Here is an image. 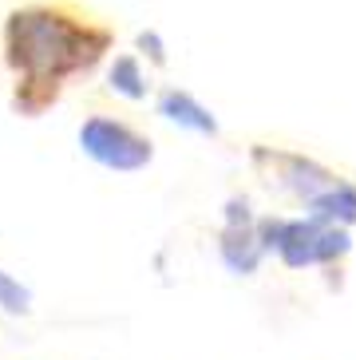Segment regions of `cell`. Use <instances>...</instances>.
<instances>
[{"label": "cell", "mask_w": 356, "mask_h": 360, "mask_svg": "<svg viewBox=\"0 0 356 360\" xmlns=\"http://www.w3.org/2000/svg\"><path fill=\"white\" fill-rule=\"evenodd\" d=\"M155 107H158V115L178 123V127L194 131V135H206V139H218V119H214V111L202 107L198 99L190 96V91H182V87H163Z\"/></svg>", "instance_id": "5b68a950"}, {"label": "cell", "mask_w": 356, "mask_h": 360, "mask_svg": "<svg viewBox=\"0 0 356 360\" xmlns=\"http://www.w3.org/2000/svg\"><path fill=\"white\" fill-rule=\"evenodd\" d=\"M0 309L12 313V317H24V313L32 309V293L16 281V277L4 274V269H0Z\"/></svg>", "instance_id": "9c48e42d"}, {"label": "cell", "mask_w": 356, "mask_h": 360, "mask_svg": "<svg viewBox=\"0 0 356 360\" xmlns=\"http://www.w3.org/2000/svg\"><path fill=\"white\" fill-rule=\"evenodd\" d=\"M246 222H258L250 214V198H230L226 202V226H246Z\"/></svg>", "instance_id": "8fae6325"}, {"label": "cell", "mask_w": 356, "mask_h": 360, "mask_svg": "<svg viewBox=\"0 0 356 360\" xmlns=\"http://www.w3.org/2000/svg\"><path fill=\"white\" fill-rule=\"evenodd\" d=\"M305 214H313V218L333 222V226H356V182H348V179L333 182L325 194H317L305 206Z\"/></svg>", "instance_id": "52a82bcc"}, {"label": "cell", "mask_w": 356, "mask_h": 360, "mask_svg": "<svg viewBox=\"0 0 356 360\" xmlns=\"http://www.w3.org/2000/svg\"><path fill=\"white\" fill-rule=\"evenodd\" d=\"M111 48L115 28L75 0H24L0 24V60L12 79L56 91L75 75H91Z\"/></svg>", "instance_id": "6da1fadb"}, {"label": "cell", "mask_w": 356, "mask_h": 360, "mask_svg": "<svg viewBox=\"0 0 356 360\" xmlns=\"http://www.w3.org/2000/svg\"><path fill=\"white\" fill-rule=\"evenodd\" d=\"M250 167L262 174L269 186H277L281 194L297 198L301 206L325 194L333 182H341L336 170H329L325 162L309 159L301 150H285V147H269V143H253L250 147Z\"/></svg>", "instance_id": "277c9868"}, {"label": "cell", "mask_w": 356, "mask_h": 360, "mask_svg": "<svg viewBox=\"0 0 356 360\" xmlns=\"http://www.w3.org/2000/svg\"><path fill=\"white\" fill-rule=\"evenodd\" d=\"M258 233H262L265 254H277V262L285 269H333L348 257L352 250V238H348V226H333L321 222L313 214L305 218H258Z\"/></svg>", "instance_id": "7a4b0ae2"}, {"label": "cell", "mask_w": 356, "mask_h": 360, "mask_svg": "<svg viewBox=\"0 0 356 360\" xmlns=\"http://www.w3.org/2000/svg\"><path fill=\"white\" fill-rule=\"evenodd\" d=\"M139 52H143V56H151V64H155V68H163V64H167L163 40H158L155 32H139Z\"/></svg>", "instance_id": "30bf717a"}, {"label": "cell", "mask_w": 356, "mask_h": 360, "mask_svg": "<svg viewBox=\"0 0 356 360\" xmlns=\"http://www.w3.org/2000/svg\"><path fill=\"white\" fill-rule=\"evenodd\" d=\"M107 87H111L115 96L131 99V103L147 99V72L139 64V56H131V52L115 56V64L107 68Z\"/></svg>", "instance_id": "ba28073f"}, {"label": "cell", "mask_w": 356, "mask_h": 360, "mask_svg": "<svg viewBox=\"0 0 356 360\" xmlns=\"http://www.w3.org/2000/svg\"><path fill=\"white\" fill-rule=\"evenodd\" d=\"M218 254L226 262L230 274L250 277L265 257V245H262V233H258V222H246V226H226L218 238Z\"/></svg>", "instance_id": "8992f818"}, {"label": "cell", "mask_w": 356, "mask_h": 360, "mask_svg": "<svg viewBox=\"0 0 356 360\" xmlns=\"http://www.w3.org/2000/svg\"><path fill=\"white\" fill-rule=\"evenodd\" d=\"M80 150L91 162L119 170V174H135V170L151 167V159H155L151 135L119 115H87L84 127H80Z\"/></svg>", "instance_id": "3957f363"}]
</instances>
